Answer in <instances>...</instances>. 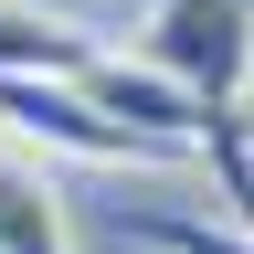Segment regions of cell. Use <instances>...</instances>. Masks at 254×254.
Instances as JSON below:
<instances>
[{"label": "cell", "instance_id": "1", "mask_svg": "<svg viewBox=\"0 0 254 254\" xmlns=\"http://www.w3.org/2000/svg\"><path fill=\"white\" fill-rule=\"evenodd\" d=\"M138 64L201 95L212 117H244L254 95V0H148L138 11Z\"/></svg>", "mask_w": 254, "mask_h": 254}, {"label": "cell", "instance_id": "2", "mask_svg": "<svg viewBox=\"0 0 254 254\" xmlns=\"http://www.w3.org/2000/svg\"><path fill=\"white\" fill-rule=\"evenodd\" d=\"M0 127H11V138H43V148H74V159H138V170L159 159L138 127H117L85 85H0Z\"/></svg>", "mask_w": 254, "mask_h": 254}, {"label": "cell", "instance_id": "3", "mask_svg": "<svg viewBox=\"0 0 254 254\" xmlns=\"http://www.w3.org/2000/svg\"><path fill=\"white\" fill-rule=\"evenodd\" d=\"M95 53H106V43H95L85 21L32 11V0H0V85H74Z\"/></svg>", "mask_w": 254, "mask_h": 254}, {"label": "cell", "instance_id": "4", "mask_svg": "<svg viewBox=\"0 0 254 254\" xmlns=\"http://www.w3.org/2000/svg\"><path fill=\"white\" fill-rule=\"evenodd\" d=\"M0 254H74L64 190H53L43 170H0Z\"/></svg>", "mask_w": 254, "mask_h": 254}, {"label": "cell", "instance_id": "5", "mask_svg": "<svg viewBox=\"0 0 254 254\" xmlns=\"http://www.w3.org/2000/svg\"><path fill=\"white\" fill-rule=\"evenodd\" d=\"M127 233H138V244H159V254H254V233H244V222H201V212H138Z\"/></svg>", "mask_w": 254, "mask_h": 254}]
</instances>
